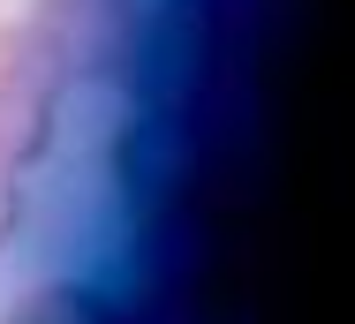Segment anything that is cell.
I'll list each match as a JSON object with an SVG mask.
<instances>
[{
    "label": "cell",
    "instance_id": "1",
    "mask_svg": "<svg viewBox=\"0 0 355 324\" xmlns=\"http://www.w3.org/2000/svg\"><path fill=\"white\" fill-rule=\"evenodd\" d=\"M69 75L31 23H0V174H38L69 136Z\"/></svg>",
    "mask_w": 355,
    "mask_h": 324
},
{
    "label": "cell",
    "instance_id": "2",
    "mask_svg": "<svg viewBox=\"0 0 355 324\" xmlns=\"http://www.w3.org/2000/svg\"><path fill=\"white\" fill-rule=\"evenodd\" d=\"M31 30L61 61L69 83H129L144 53V15L137 0H38Z\"/></svg>",
    "mask_w": 355,
    "mask_h": 324
},
{
    "label": "cell",
    "instance_id": "3",
    "mask_svg": "<svg viewBox=\"0 0 355 324\" xmlns=\"http://www.w3.org/2000/svg\"><path fill=\"white\" fill-rule=\"evenodd\" d=\"M0 324H121V302L98 279H38L8 302Z\"/></svg>",
    "mask_w": 355,
    "mask_h": 324
},
{
    "label": "cell",
    "instance_id": "4",
    "mask_svg": "<svg viewBox=\"0 0 355 324\" xmlns=\"http://www.w3.org/2000/svg\"><path fill=\"white\" fill-rule=\"evenodd\" d=\"M23 226H31V204H23V181L15 174H0V257L23 242Z\"/></svg>",
    "mask_w": 355,
    "mask_h": 324
}]
</instances>
